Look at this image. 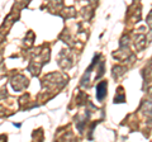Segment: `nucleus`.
<instances>
[{
    "label": "nucleus",
    "instance_id": "1",
    "mask_svg": "<svg viewBox=\"0 0 152 142\" xmlns=\"http://www.w3.org/2000/svg\"><path fill=\"white\" fill-rule=\"evenodd\" d=\"M107 88H108V84L107 81H102L96 85V99L99 102H102L104 98L107 95Z\"/></svg>",
    "mask_w": 152,
    "mask_h": 142
}]
</instances>
